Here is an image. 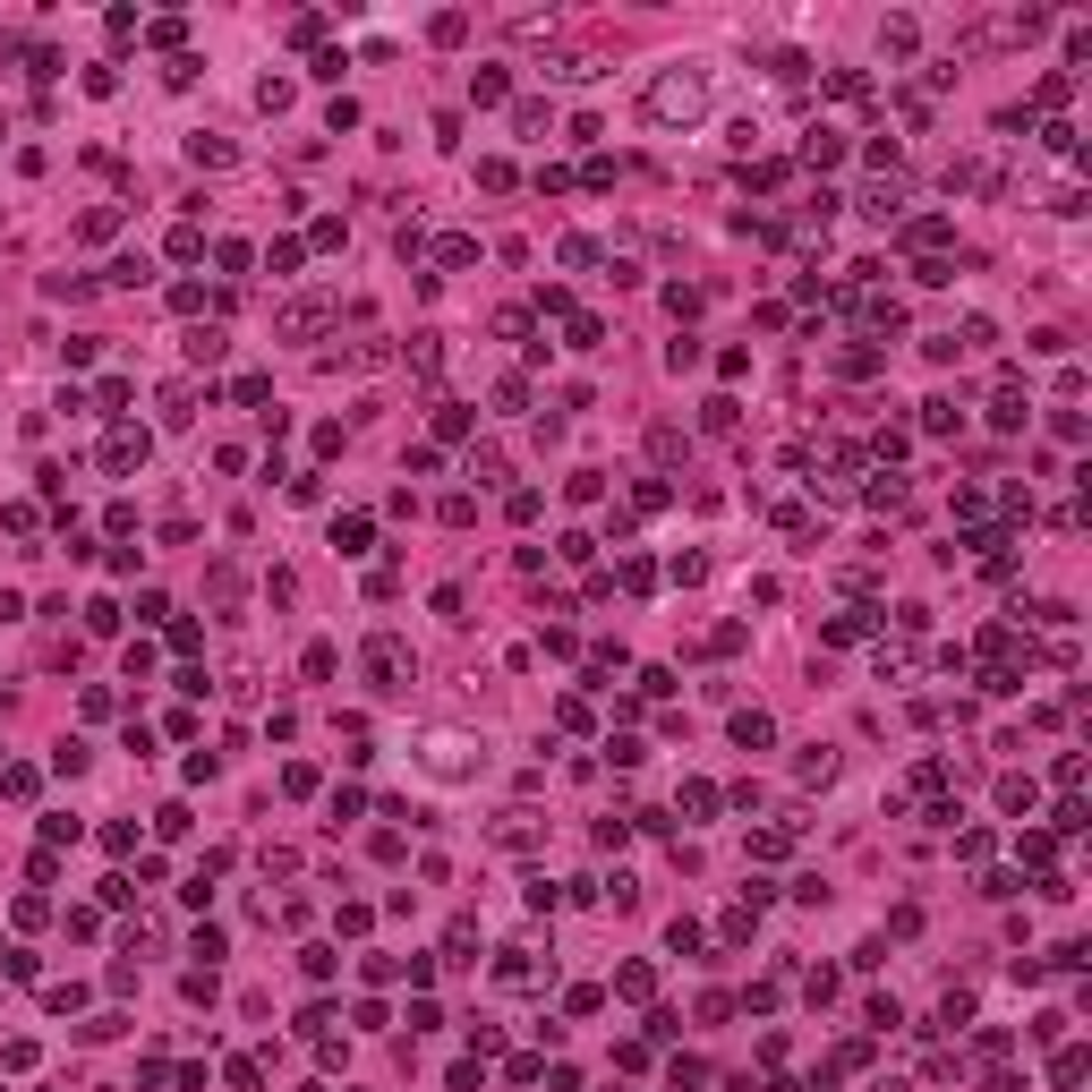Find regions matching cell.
<instances>
[{
	"label": "cell",
	"instance_id": "obj_3",
	"mask_svg": "<svg viewBox=\"0 0 1092 1092\" xmlns=\"http://www.w3.org/2000/svg\"><path fill=\"white\" fill-rule=\"evenodd\" d=\"M837 154H845L837 129H811V137H803V162H837Z\"/></svg>",
	"mask_w": 1092,
	"mask_h": 1092
},
{
	"label": "cell",
	"instance_id": "obj_2",
	"mask_svg": "<svg viewBox=\"0 0 1092 1092\" xmlns=\"http://www.w3.org/2000/svg\"><path fill=\"white\" fill-rule=\"evenodd\" d=\"M103 461H111V470H137V461H145V435H129V427H120L111 444H103Z\"/></svg>",
	"mask_w": 1092,
	"mask_h": 1092
},
{
	"label": "cell",
	"instance_id": "obj_1",
	"mask_svg": "<svg viewBox=\"0 0 1092 1092\" xmlns=\"http://www.w3.org/2000/svg\"><path fill=\"white\" fill-rule=\"evenodd\" d=\"M700 111H709V78H700V68H666V78L649 86V120H658V129L700 120Z\"/></svg>",
	"mask_w": 1092,
	"mask_h": 1092
}]
</instances>
